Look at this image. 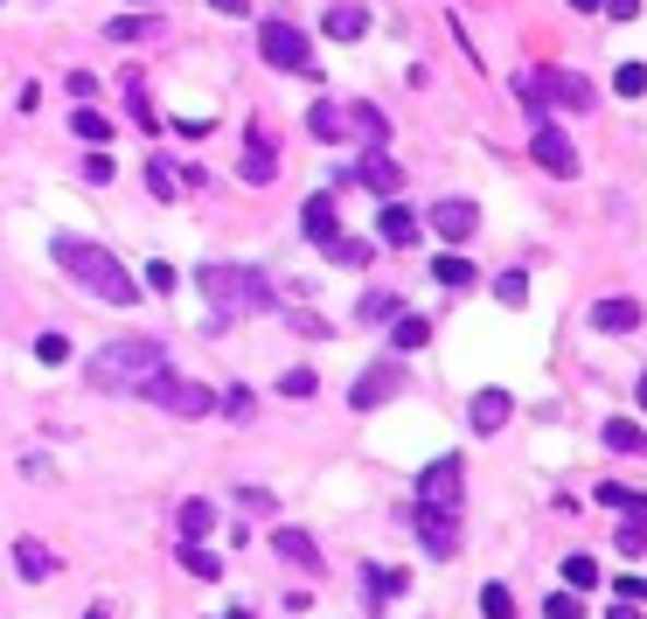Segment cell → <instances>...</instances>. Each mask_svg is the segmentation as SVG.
Here are the masks:
<instances>
[{
  "label": "cell",
  "mask_w": 647,
  "mask_h": 619,
  "mask_svg": "<svg viewBox=\"0 0 647 619\" xmlns=\"http://www.w3.org/2000/svg\"><path fill=\"white\" fill-rule=\"evenodd\" d=\"M161 377H167V348L154 342V334L111 342V348H98L84 362V383L91 390H140V397H146V383H161Z\"/></svg>",
  "instance_id": "cell-1"
},
{
  "label": "cell",
  "mask_w": 647,
  "mask_h": 619,
  "mask_svg": "<svg viewBox=\"0 0 647 619\" xmlns=\"http://www.w3.org/2000/svg\"><path fill=\"white\" fill-rule=\"evenodd\" d=\"M56 265H63L70 278H78L84 293L111 299V307H132V299H140V286L126 278V265L105 251V243H91V237H56Z\"/></svg>",
  "instance_id": "cell-2"
},
{
  "label": "cell",
  "mask_w": 647,
  "mask_h": 619,
  "mask_svg": "<svg viewBox=\"0 0 647 619\" xmlns=\"http://www.w3.org/2000/svg\"><path fill=\"white\" fill-rule=\"evenodd\" d=\"M196 278H202V299L216 307V321H237V313H272L279 307V286L258 265H202Z\"/></svg>",
  "instance_id": "cell-3"
},
{
  "label": "cell",
  "mask_w": 647,
  "mask_h": 619,
  "mask_svg": "<svg viewBox=\"0 0 647 619\" xmlns=\"http://www.w3.org/2000/svg\"><path fill=\"white\" fill-rule=\"evenodd\" d=\"M258 56L272 70H299V78H314V49H307V35H299L293 22H264L258 28Z\"/></svg>",
  "instance_id": "cell-4"
},
{
  "label": "cell",
  "mask_w": 647,
  "mask_h": 619,
  "mask_svg": "<svg viewBox=\"0 0 647 619\" xmlns=\"http://www.w3.org/2000/svg\"><path fill=\"white\" fill-rule=\"evenodd\" d=\"M460 487H467V466L460 460H432L425 466V480H417V509H432V515H460Z\"/></svg>",
  "instance_id": "cell-5"
},
{
  "label": "cell",
  "mask_w": 647,
  "mask_h": 619,
  "mask_svg": "<svg viewBox=\"0 0 647 619\" xmlns=\"http://www.w3.org/2000/svg\"><path fill=\"white\" fill-rule=\"evenodd\" d=\"M146 404L175 410V418H209V410H216V390L181 383V377H161V383H146Z\"/></svg>",
  "instance_id": "cell-6"
},
{
  "label": "cell",
  "mask_w": 647,
  "mask_h": 619,
  "mask_svg": "<svg viewBox=\"0 0 647 619\" xmlns=\"http://www.w3.org/2000/svg\"><path fill=\"white\" fill-rule=\"evenodd\" d=\"M529 154H537V167H543V175H557V181L578 175V146H570L550 119H537V133H529Z\"/></svg>",
  "instance_id": "cell-7"
},
{
  "label": "cell",
  "mask_w": 647,
  "mask_h": 619,
  "mask_svg": "<svg viewBox=\"0 0 647 619\" xmlns=\"http://www.w3.org/2000/svg\"><path fill=\"white\" fill-rule=\"evenodd\" d=\"M237 175L258 181V189L279 175V146H272V126H264V119H251V140H244V167H237Z\"/></svg>",
  "instance_id": "cell-8"
},
{
  "label": "cell",
  "mask_w": 647,
  "mask_h": 619,
  "mask_svg": "<svg viewBox=\"0 0 647 619\" xmlns=\"http://www.w3.org/2000/svg\"><path fill=\"white\" fill-rule=\"evenodd\" d=\"M299 223H307V237L320 243V251H334V243H341V202H334V189L307 195V210H299Z\"/></svg>",
  "instance_id": "cell-9"
},
{
  "label": "cell",
  "mask_w": 647,
  "mask_h": 619,
  "mask_svg": "<svg viewBox=\"0 0 647 619\" xmlns=\"http://www.w3.org/2000/svg\"><path fill=\"white\" fill-rule=\"evenodd\" d=\"M397 390H404V369H397V362H376V369H363V383L349 390V404H355V410H376V404H390Z\"/></svg>",
  "instance_id": "cell-10"
},
{
  "label": "cell",
  "mask_w": 647,
  "mask_h": 619,
  "mask_svg": "<svg viewBox=\"0 0 647 619\" xmlns=\"http://www.w3.org/2000/svg\"><path fill=\"white\" fill-rule=\"evenodd\" d=\"M425 223H432V230H439L446 243H467L473 230H481V210H473V202H467V195H452V202L439 195V210H432Z\"/></svg>",
  "instance_id": "cell-11"
},
{
  "label": "cell",
  "mask_w": 647,
  "mask_h": 619,
  "mask_svg": "<svg viewBox=\"0 0 647 619\" xmlns=\"http://www.w3.org/2000/svg\"><path fill=\"white\" fill-rule=\"evenodd\" d=\"M355 181H363L369 195H384V202H397V189H404V167H397L390 154H363V167H355Z\"/></svg>",
  "instance_id": "cell-12"
},
{
  "label": "cell",
  "mask_w": 647,
  "mask_h": 619,
  "mask_svg": "<svg viewBox=\"0 0 647 619\" xmlns=\"http://www.w3.org/2000/svg\"><path fill=\"white\" fill-rule=\"evenodd\" d=\"M411 522H417V543H425L432 557H452V550H460V522H452V515H432V509H417Z\"/></svg>",
  "instance_id": "cell-13"
},
{
  "label": "cell",
  "mask_w": 647,
  "mask_h": 619,
  "mask_svg": "<svg viewBox=\"0 0 647 619\" xmlns=\"http://www.w3.org/2000/svg\"><path fill=\"white\" fill-rule=\"evenodd\" d=\"M307 133H314V140H328V146L355 140V126H349V105H334V98H328V105H314V111H307Z\"/></svg>",
  "instance_id": "cell-14"
},
{
  "label": "cell",
  "mask_w": 647,
  "mask_h": 619,
  "mask_svg": "<svg viewBox=\"0 0 647 619\" xmlns=\"http://www.w3.org/2000/svg\"><path fill=\"white\" fill-rule=\"evenodd\" d=\"M376 243H390V251L417 243V216L404 210V202H384V216H376Z\"/></svg>",
  "instance_id": "cell-15"
},
{
  "label": "cell",
  "mask_w": 647,
  "mask_h": 619,
  "mask_svg": "<svg viewBox=\"0 0 647 619\" xmlns=\"http://www.w3.org/2000/svg\"><path fill=\"white\" fill-rule=\"evenodd\" d=\"M508 410H516V397H508V390H481V397H473V431H502L508 425Z\"/></svg>",
  "instance_id": "cell-16"
},
{
  "label": "cell",
  "mask_w": 647,
  "mask_h": 619,
  "mask_svg": "<svg viewBox=\"0 0 647 619\" xmlns=\"http://www.w3.org/2000/svg\"><path fill=\"white\" fill-rule=\"evenodd\" d=\"M14 571L28 578V585H43V578L56 571V557H49V543H35V536H22L14 543Z\"/></svg>",
  "instance_id": "cell-17"
},
{
  "label": "cell",
  "mask_w": 647,
  "mask_h": 619,
  "mask_svg": "<svg viewBox=\"0 0 647 619\" xmlns=\"http://www.w3.org/2000/svg\"><path fill=\"white\" fill-rule=\"evenodd\" d=\"M592 328H599V334H626V328H640V307H634V299H599V307H592Z\"/></svg>",
  "instance_id": "cell-18"
},
{
  "label": "cell",
  "mask_w": 647,
  "mask_h": 619,
  "mask_svg": "<svg viewBox=\"0 0 647 619\" xmlns=\"http://www.w3.org/2000/svg\"><path fill=\"white\" fill-rule=\"evenodd\" d=\"M272 550L285 557V564H307V571L320 564V550H314V536H307V529H272Z\"/></svg>",
  "instance_id": "cell-19"
},
{
  "label": "cell",
  "mask_w": 647,
  "mask_h": 619,
  "mask_svg": "<svg viewBox=\"0 0 647 619\" xmlns=\"http://www.w3.org/2000/svg\"><path fill=\"white\" fill-rule=\"evenodd\" d=\"M320 28H328V35H334V43H355V35H363V28H369V14H363V8H355V0H341V8H328V22H320Z\"/></svg>",
  "instance_id": "cell-20"
},
{
  "label": "cell",
  "mask_w": 647,
  "mask_h": 619,
  "mask_svg": "<svg viewBox=\"0 0 647 619\" xmlns=\"http://www.w3.org/2000/svg\"><path fill=\"white\" fill-rule=\"evenodd\" d=\"M349 126H355V140H369V154H384L390 126H384V111H376V105H349Z\"/></svg>",
  "instance_id": "cell-21"
},
{
  "label": "cell",
  "mask_w": 647,
  "mask_h": 619,
  "mask_svg": "<svg viewBox=\"0 0 647 619\" xmlns=\"http://www.w3.org/2000/svg\"><path fill=\"white\" fill-rule=\"evenodd\" d=\"M647 550V495L626 509V522H620V557H640Z\"/></svg>",
  "instance_id": "cell-22"
},
{
  "label": "cell",
  "mask_w": 647,
  "mask_h": 619,
  "mask_svg": "<svg viewBox=\"0 0 647 619\" xmlns=\"http://www.w3.org/2000/svg\"><path fill=\"white\" fill-rule=\"evenodd\" d=\"M70 126H78V140H91V154H105V140H111V111H70Z\"/></svg>",
  "instance_id": "cell-23"
},
{
  "label": "cell",
  "mask_w": 647,
  "mask_h": 619,
  "mask_svg": "<svg viewBox=\"0 0 647 619\" xmlns=\"http://www.w3.org/2000/svg\"><path fill=\"white\" fill-rule=\"evenodd\" d=\"M216 529V501H181V543H202Z\"/></svg>",
  "instance_id": "cell-24"
},
{
  "label": "cell",
  "mask_w": 647,
  "mask_h": 619,
  "mask_svg": "<svg viewBox=\"0 0 647 619\" xmlns=\"http://www.w3.org/2000/svg\"><path fill=\"white\" fill-rule=\"evenodd\" d=\"M105 35H111V43H154L161 22H154V14H119V22H111Z\"/></svg>",
  "instance_id": "cell-25"
},
{
  "label": "cell",
  "mask_w": 647,
  "mask_h": 619,
  "mask_svg": "<svg viewBox=\"0 0 647 619\" xmlns=\"http://www.w3.org/2000/svg\"><path fill=\"white\" fill-rule=\"evenodd\" d=\"M605 445H613V453H647V431L634 418H605Z\"/></svg>",
  "instance_id": "cell-26"
},
{
  "label": "cell",
  "mask_w": 647,
  "mask_h": 619,
  "mask_svg": "<svg viewBox=\"0 0 647 619\" xmlns=\"http://www.w3.org/2000/svg\"><path fill=\"white\" fill-rule=\"evenodd\" d=\"M175 557H181V571H188V578H223V557H209L202 543H181Z\"/></svg>",
  "instance_id": "cell-27"
},
{
  "label": "cell",
  "mask_w": 647,
  "mask_h": 619,
  "mask_svg": "<svg viewBox=\"0 0 647 619\" xmlns=\"http://www.w3.org/2000/svg\"><path fill=\"white\" fill-rule=\"evenodd\" d=\"M390 342H397V348H425V342H432V321H425V313H404V321L390 328Z\"/></svg>",
  "instance_id": "cell-28"
},
{
  "label": "cell",
  "mask_w": 647,
  "mask_h": 619,
  "mask_svg": "<svg viewBox=\"0 0 647 619\" xmlns=\"http://www.w3.org/2000/svg\"><path fill=\"white\" fill-rule=\"evenodd\" d=\"M432 278H439L446 293H460V286H473V265H467V258H439V265H432Z\"/></svg>",
  "instance_id": "cell-29"
},
{
  "label": "cell",
  "mask_w": 647,
  "mask_h": 619,
  "mask_svg": "<svg viewBox=\"0 0 647 619\" xmlns=\"http://www.w3.org/2000/svg\"><path fill=\"white\" fill-rule=\"evenodd\" d=\"M481 619H516V598H508V585H481Z\"/></svg>",
  "instance_id": "cell-30"
},
{
  "label": "cell",
  "mask_w": 647,
  "mask_h": 619,
  "mask_svg": "<svg viewBox=\"0 0 647 619\" xmlns=\"http://www.w3.org/2000/svg\"><path fill=\"white\" fill-rule=\"evenodd\" d=\"M314 390H320V383H314V369H285V377H279V397H293V404H307Z\"/></svg>",
  "instance_id": "cell-31"
},
{
  "label": "cell",
  "mask_w": 647,
  "mask_h": 619,
  "mask_svg": "<svg viewBox=\"0 0 647 619\" xmlns=\"http://www.w3.org/2000/svg\"><path fill=\"white\" fill-rule=\"evenodd\" d=\"M564 578H570V592H592L599 585V564H592V557H564Z\"/></svg>",
  "instance_id": "cell-32"
},
{
  "label": "cell",
  "mask_w": 647,
  "mask_h": 619,
  "mask_svg": "<svg viewBox=\"0 0 647 619\" xmlns=\"http://www.w3.org/2000/svg\"><path fill=\"white\" fill-rule=\"evenodd\" d=\"M146 189H154V195L167 202V195L181 189V175H175V167H167V160H146Z\"/></svg>",
  "instance_id": "cell-33"
},
{
  "label": "cell",
  "mask_w": 647,
  "mask_h": 619,
  "mask_svg": "<svg viewBox=\"0 0 647 619\" xmlns=\"http://www.w3.org/2000/svg\"><path fill=\"white\" fill-rule=\"evenodd\" d=\"M494 299H502V307H522V299H529V278H522V272H502V278H494Z\"/></svg>",
  "instance_id": "cell-34"
},
{
  "label": "cell",
  "mask_w": 647,
  "mask_h": 619,
  "mask_svg": "<svg viewBox=\"0 0 647 619\" xmlns=\"http://www.w3.org/2000/svg\"><path fill=\"white\" fill-rule=\"evenodd\" d=\"M613 91H620V98H640V91H647V70H640V63H620V70H613Z\"/></svg>",
  "instance_id": "cell-35"
},
{
  "label": "cell",
  "mask_w": 647,
  "mask_h": 619,
  "mask_svg": "<svg viewBox=\"0 0 647 619\" xmlns=\"http://www.w3.org/2000/svg\"><path fill=\"white\" fill-rule=\"evenodd\" d=\"M543 619H585L578 592H550V598H543Z\"/></svg>",
  "instance_id": "cell-36"
},
{
  "label": "cell",
  "mask_w": 647,
  "mask_h": 619,
  "mask_svg": "<svg viewBox=\"0 0 647 619\" xmlns=\"http://www.w3.org/2000/svg\"><path fill=\"white\" fill-rule=\"evenodd\" d=\"M363 321H404L390 293H363Z\"/></svg>",
  "instance_id": "cell-37"
},
{
  "label": "cell",
  "mask_w": 647,
  "mask_h": 619,
  "mask_svg": "<svg viewBox=\"0 0 647 619\" xmlns=\"http://www.w3.org/2000/svg\"><path fill=\"white\" fill-rule=\"evenodd\" d=\"M363 585H369V598H397V592H404V571H369Z\"/></svg>",
  "instance_id": "cell-38"
},
{
  "label": "cell",
  "mask_w": 647,
  "mask_h": 619,
  "mask_svg": "<svg viewBox=\"0 0 647 619\" xmlns=\"http://www.w3.org/2000/svg\"><path fill=\"white\" fill-rule=\"evenodd\" d=\"M146 286H154V293H175V286H181V272L167 265V258H154V265H146Z\"/></svg>",
  "instance_id": "cell-39"
},
{
  "label": "cell",
  "mask_w": 647,
  "mask_h": 619,
  "mask_svg": "<svg viewBox=\"0 0 647 619\" xmlns=\"http://www.w3.org/2000/svg\"><path fill=\"white\" fill-rule=\"evenodd\" d=\"M334 258H341V265H355V272H363V265H369V243H363V237H341V243H334Z\"/></svg>",
  "instance_id": "cell-40"
},
{
  "label": "cell",
  "mask_w": 647,
  "mask_h": 619,
  "mask_svg": "<svg viewBox=\"0 0 647 619\" xmlns=\"http://www.w3.org/2000/svg\"><path fill=\"white\" fill-rule=\"evenodd\" d=\"M599 501H605V509H613V515H626V509H634L640 495H634V487H613V480H605V487H599Z\"/></svg>",
  "instance_id": "cell-41"
},
{
  "label": "cell",
  "mask_w": 647,
  "mask_h": 619,
  "mask_svg": "<svg viewBox=\"0 0 647 619\" xmlns=\"http://www.w3.org/2000/svg\"><path fill=\"white\" fill-rule=\"evenodd\" d=\"M35 355H43V362H70V342L63 334H35Z\"/></svg>",
  "instance_id": "cell-42"
},
{
  "label": "cell",
  "mask_w": 647,
  "mask_h": 619,
  "mask_svg": "<svg viewBox=\"0 0 647 619\" xmlns=\"http://www.w3.org/2000/svg\"><path fill=\"white\" fill-rule=\"evenodd\" d=\"M223 410H231V418H251V390H244V383H231V390H223Z\"/></svg>",
  "instance_id": "cell-43"
},
{
  "label": "cell",
  "mask_w": 647,
  "mask_h": 619,
  "mask_svg": "<svg viewBox=\"0 0 647 619\" xmlns=\"http://www.w3.org/2000/svg\"><path fill=\"white\" fill-rule=\"evenodd\" d=\"M84 181H91V189L111 181V154H84Z\"/></svg>",
  "instance_id": "cell-44"
},
{
  "label": "cell",
  "mask_w": 647,
  "mask_h": 619,
  "mask_svg": "<svg viewBox=\"0 0 647 619\" xmlns=\"http://www.w3.org/2000/svg\"><path fill=\"white\" fill-rule=\"evenodd\" d=\"M293 328L307 334V342H320V334H328V321H320V313H293Z\"/></svg>",
  "instance_id": "cell-45"
},
{
  "label": "cell",
  "mask_w": 647,
  "mask_h": 619,
  "mask_svg": "<svg viewBox=\"0 0 647 619\" xmlns=\"http://www.w3.org/2000/svg\"><path fill=\"white\" fill-rule=\"evenodd\" d=\"M605 619H640V598H613V612Z\"/></svg>",
  "instance_id": "cell-46"
},
{
  "label": "cell",
  "mask_w": 647,
  "mask_h": 619,
  "mask_svg": "<svg viewBox=\"0 0 647 619\" xmlns=\"http://www.w3.org/2000/svg\"><path fill=\"white\" fill-rule=\"evenodd\" d=\"M605 8H613V22H634V14H640V0H605Z\"/></svg>",
  "instance_id": "cell-47"
},
{
  "label": "cell",
  "mask_w": 647,
  "mask_h": 619,
  "mask_svg": "<svg viewBox=\"0 0 647 619\" xmlns=\"http://www.w3.org/2000/svg\"><path fill=\"white\" fill-rule=\"evenodd\" d=\"M209 8H216V14H244V8H251V0H209Z\"/></svg>",
  "instance_id": "cell-48"
},
{
  "label": "cell",
  "mask_w": 647,
  "mask_h": 619,
  "mask_svg": "<svg viewBox=\"0 0 647 619\" xmlns=\"http://www.w3.org/2000/svg\"><path fill=\"white\" fill-rule=\"evenodd\" d=\"M84 619H111V606H105V598H98V606H91V612H84Z\"/></svg>",
  "instance_id": "cell-49"
},
{
  "label": "cell",
  "mask_w": 647,
  "mask_h": 619,
  "mask_svg": "<svg viewBox=\"0 0 647 619\" xmlns=\"http://www.w3.org/2000/svg\"><path fill=\"white\" fill-rule=\"evenodd\" d=\"M570 8H585V14H592V8H605V0H570Z\"/></svg>",
  "instance_id": "cell-50"
},
{
  "label": "cell",
  "mask_w": 647,
  "mask_h": 619,
  "mask_svg": "<svg viewBox=\"0 0 647 619\" xmlns=\"http://www.w3.org/2000/svg\"><path fill=\"white\" fill-rule=\"evenodd\" d=\"M640 410H647V377H640Z\"/></svg>",
  "instance_id": "cell-51"
},
{
  "label": "cell",
  "mask_w": 647,
  "mask_h": 619,
  "mask_svg": "<svg viewBox=\"0 0 647 619\" xmlns=\"http://www.w3.org/2000/svg\"><path fill=\"white\" fill-rule=\"evenodd\" d=\"M146 8H154V0H146Z\"/></svg>",
  "instance_id": "cell-52"
}]
</instances>
